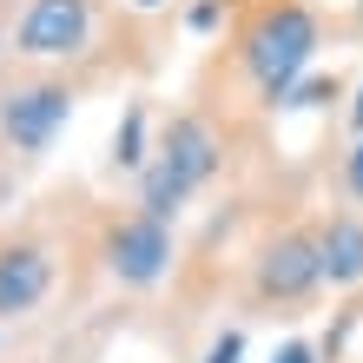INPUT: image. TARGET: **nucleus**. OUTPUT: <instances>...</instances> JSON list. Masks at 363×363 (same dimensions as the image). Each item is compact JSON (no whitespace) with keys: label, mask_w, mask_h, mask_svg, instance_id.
<instances>
[{"label":"nucleus","mask_w":363,"mask_h":363,"mask_svg":"<svg viewBox=\"0 0 363 363\" xmlns=\"http://www.w3.org/2000/svg\"><path fill=\"white\" fill-rule=\"evenodd\" d=\"M344 27L350 20H337L324 0H231V20L218 27L185 99L211 113L231 139H251L277 119L284 93L324 60Z\"/></svg>","instance_id":"nucleus-1"},{"label":"nucleus","mask_w":363,"mask_h":363,"mask_svg":"<svg viewBox=\"0 0 363 363\" xmlns=\"http://www.w3.org/2000/svg\"><path fill=\"white\" fill-rule=\"evenodd\" d=\"M179 20H145L119 0H20L7 67L67 73L79 93L152 73L172 47Z\"/></svg>","instance_id":"nucleus-2"},{"label":"nucleus","mask_w":363,"mask_h":363,"mask_svg":"<svg viewBox=\"0 0 363 363\" xmlns=\"http://www.w3.org/2000/svg\"><path fill=\"white\" fill-rule=\"evenodd\" d=\"M231 152H238V139H231L211 113H199L191 99L165 106V113L152 119V152H145L139 179H133V205L165 218V225H179L185 211L225 179Z\"/></svg>","instance_id":"nucleus-3"},{"label":"nucleus","mask_w":363,"mask_h":363,"mask_svg":"<svg viewBox=\"0 0 363 363\" xmlns=\"http://www.w3.org/2000/svg\"><path fill=\"white\" fill-rule=\"evenodd\" d=\"M324 297V277H317V238H311V211H291V218H271L245 251V277H238V311L251 317H311V304Z\"/></svg>","instance_id":"nucleus-4"},{"label":"nucleus","mask_w":363,"mask_h":363,"mask_svg":"<svg viewBox=\"0 0 363 363\" xmlns=\"http://www.w3.org/2000/svg\"><path fill=\"white\" fill-rule=\"evenodd\" d=\"M79 99L86 93H79L67 73L0 67V165H7V172H33L60 145V133L73 125Z\"/></svg>","instance_id":"nucleus-5"},{"label":"nucleus","mask_w":363,"mask_h":363,"mask_svg":"<svg viewBox=\"0 0 363 363\" xmlns=\"http://www.w3.org/2000/svg\"><path fill=\"white\" fill-rule=\"evenodd\" d=\"M86 251H93L99 277L113 291H125V297H152L165 277L179 271V231L165 218H152V211H139L133 199L106 205L93 218V245Z\"/></svg>","instance_id":"nucleus-6"},{"label":"nucleus","mask_w":363,"mask_h":363,"mask_svg":"<svg viewBox=\"0 0 363 363\" xmlns=\"http://www.w3.org/2000/svg\"><path fill=\"white\" fill-rule=\"evenodd\" d=\"M60 291V245L40 225L0 231V324H27Z\"/></svg>","instance_id":"nucleus-7"},{"label":"nucleus","mask_w":363,"mask_h":363,"mask_svg":"<svg viewBox=\"0 0 363 363\" xmlns=\"http://www.w3.org/2000/svg\"><path fill=\"white\" fill-rule=\"evenodd\" d=\"M311 238H317V277H324V291H337V297L363 291V211H350V205L311 211Z\"/></svg>","instance_id":"nucleus-8"},{"label":"nucleus","mask_w":363,"mask_h":363,"mask_svg":"<svg viewBox=\"0 0 363 363\" xmlns=\"http://www.w3.org/2000/svg\"><path fill=\"white\" fill-rule=\"evenodd\" d=\"M152 119H159V106L145 99V93L125 99V113L113 125V145H106V172H113V179H139L145 152H152Z\"/></svg>","instance_id":"nucleus-9"},{"label":"nucleus","mask_w":363,"mask_h":363,"mask_svg":"<svg viewBox=\"0 0 363 363\" xmlns=\"http://www.w3.org/2000/svg\"><path fill=\"white\" fill-rule=\"evenodd\" d=\"M330 205H350L363 211V133L344 145V152L330 159Z\"/></svg>","instance_id":"nucleus-10"},{"label":"nucleus","mask_w":363,"mask_h":363,"mask_svg":"<svg viewBox=\"0 0 363 363\" xmlns=\"http://www.w3.org/2000/svg\"><path fill=\"white\" fill-rule=\"evenodd\" d=\"M245 344H251V324H218L199 363H238V357H245Z\"/></svg>","instance_id":"nucleus-11"},{"label":"nucleus","mask_w":363,"mask_h":363,"mask_svg":"<svg viewBox=\"0 0 363 363\" xmlns=\"http://www.w3.org/2000/svg\"><path fill=\"white\" fill-rule=\"evenodd\" d=\"M317 357H324V350H317L311 337H284V344L271 350V363H317Z\"/></svg>","instance_id":"nucleus-12"},{"label":"nucleus","mask_w":363,"mask_h":363,"mask_svg":"<svg viewBox=\"0 0 363 363\" xmlns=\"http://www.w3.org/2000/svg\"><path fill=\"white\" fill-rule=\"evenodd\" d=\"M337 119H344V133H350V139L363 133V79H350V99H344V113H337Z\"/></svg>","instance_id":"nucleus-13"},{"label":"nucleus","mask_w":363,"mask_h":363,"mask_svg":"<svg viewBox=\"0 0 363 363\" xmlns=\"http://www.w3.org/2000/svg\"><path fill=\"white\" fill-rule=\"evenodd\" d=\"M119 7H133V13H145V20H179L185 0H119Z\"/></svg>","instance_id":"nucleus-14"},{"label":"nucleus","mask_w":363,"mask_h":363,"mask_svg":"<svg viewBox=\"0 0 363 363\" xmlns=\"http://www.w3.org/2000/svg\"><path fill=\"white\" fill-rule=\"evenodd\" d=\"M13 13H20V0H0V67H7V40H13Z\"/></svg>","instance_id":"nucleus-15"},{"label":"nucleus","mask_w":363,"mask_h":363,"mask_svg":"<svg viewBox=\"0 0 363 363\" xmlns=\"http://www.w3.org/2000/svg\"><path fill=\"white\" fill-rule=\"evenodd\" d=\"M20 191V172H7V165H0V211H7V199Z\"/></svg>","instance_id":"nucleus-16"},{"label":"nucleus","mask_w":363,"mask_h":363,"mask_svg":"<svg viewBox=\"0 0 363 363\" xmlns=\"http://www.w3.org/2000/svg\"><path fill=\"white\" fill-rule=\"evenodd\" d=\"M344 20H350V27H363V0H357V7H350V13H344Z\"/></svg>","instance_id":"nucleus-17"}]
</instances>
